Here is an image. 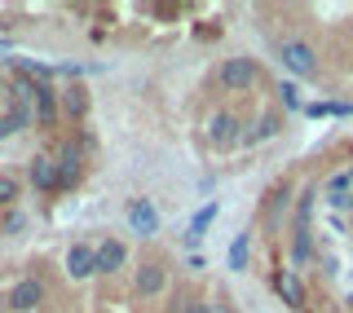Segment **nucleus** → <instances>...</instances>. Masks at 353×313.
I'll list each match as a JSON object with an SVG mask.
<instances>
[{"label": "nucleus", "instance_id": "f03ea898", "mask_svg": "<svg viewBox=\"0 0 353 313\" xmlns=\"http://www.w3.org/2000/svg\"><path fill=\"white\" fill-rule=\"evenodd\" d=\"M279 58H283V66H287L292 75H314V71H318V53L309 49L305 40H287L283 49H279Z\"/></svg>", "mask_w": 353, "mask_h": 313}, {"label": "nucleus", "instance_id": "f8f14e48", "mask_svg": "<svg viewBox=\"0 0 353 313\" xmlns=\"http://www.w3.org/2000/svg\"><path fill=\"white\" fill-rule=\"evenodd\" d=\"M309 115H349V106H340V102H314V106H309Z\"/></svg>", "mask_w": 353, "mask_h": 313}, {"label": "nucleus", "instance_id": "ddd939ff", "mask_svg": "<svg viewBox=\"0 0 353 313\" xmlns=\"http://www.w3.org/2000/svg\"><path fill=\"white\" fill-rule=\"evenodd\" d=\"M212 212H216V208H203V212H199V216H194L190 234H185V239H190V243H199V234H203V225H208V221H212Z\"/></svg>", "mask_w": 353, "mask_h": 313}, {"label": "nucleus", "instance_id": "423d86ee", "mask_svg": "<svg viewBox=\"0 0 353 313\" xmlns=\"http://www.w3.org/2000/svg\"><path fill=\"white\" fill-rule=\"evenodd\" d=\"M31 181H36L40 190H53V185H62V168L53 159H36L31 163Z\"/></svg>", "mask_w": 353, "mask_h": 313}, {"label": "nucleus", "instance_id": "9d476101", "mask_svg": "<svg viewBox=\"0 0 353 313\" xmlns=\"http://www.w3.org/2000/svg\"><path fill=\"white\" fill-rule=\"evenodd\" d=\"M248 265V234H234V248H230V270Z\"/></svg>", "mask_w": 353, "mask_h": 313}, {"label": "nucleus", "instance_id": "6e6552de", "mask_svg": "<svg viewBox=\"0 0 353 313\" xmlns=\"http://www.w3.org/2000/svg\"><path fill=\"white\" fill-rule=\"evenodd\" d=\"M208 137H212L216 146H230V141L239 137V124H234V115H212V124H208Z\"/></svg>", "mask_w": 353, "mask_h": 313}, {"label": "nucleus", "instance_id": "9b49d317", "mask_svg": "<svg viewBox=\"0 0 353 313\" xmlns=\"http://www.w3.org/2000/svg\"><path fill=\"white\" fill-rule=\"evenodd\" d=\"M75 168H80V154H75V146H66L62 150V185L75 181Z\"/></svg>", "mask_w": 353, "mask_h": 313}, {"label": "nucleus", "instance_id": "1a4fd4ad", "mask_svg": "<svg viewBox=\"0 0 353 313\" xmlns=\"http://www.w3.org/2000/svg\"><path fill=\"white\" fill-rule=\"evenodd\" d=\"M163 287V270H154V265H146V270L137 274V292H159Z\"/></svg>", "mask_w": 353, "mask_h": 313}, {"label": "nucleus", "instance_id": "dca6fc26", "mask_svg": "<svg viewBox=\"0 0 353 313\" xmlns=\"http://www.w3.org/2000/svg\"><path fill=\"white\" fill-rule=\"evenodd\" d=\"M14 194H18V185H14V181H0V203H9Z\"/></svg>", "mask_w": 353, "mask_h": 313}, {"label": "nucleus", "instance_id": "4468645a", "mask_svg": "<svg viewBox=\"0 0 353 313\" xmlns=\"http://www.w3.org/2000/svg\"><path fill=\"white\" fill-rule=\"evenodd\" d=\"M274 132H279V119H274V115H265V119H261V128L252 132V141H265V137H274Z\"/></svg>", "mask_w": 353, "mask_h": 313}, {"label": "nucleus", "instance_id": "2eb2a0df", "mask_svg": "<svg viewBox=\"0 0 353 313\" xmlns=\"http://www.w3.org/2000/svg\"><path fill=\"white\" fill-rule=\"evenodd\" d=\"M279 93H283V102H287V106H301V88H296L292 80H287V84L279 88Z\"/></svg>", "mask_w": 353, "mask_h": 313}, {"label": "nucleus", "instance_id": "0eeeda50", "mask_svg": "<svg viewBox=\"0 0 353 313\" xmlns=\"http://www.w3.org/2000/svg\"><path fill=\"white\" fill-rule=\"evenodd\" d=\"M119 265H124V243H102V248H97V274H115Z\"/></svg>", "mask_w": 353, "mask_h": 313}, {"label": "nucleus", "instance_id": "20e7f679", "mask_svg": "<svg viewBox=\"0 0 353 313\" xmlns=\"http://www.w3.org/2000/svg\"><path fill=\"white\" fill-rule=\"evenodd\" d=\"M9 305H14L18 313H31V309H40L44 305V287L36 283V278H22V283L9 292Z\"/></svg>", "mask_w": 353, "mask_h": 313}, {"label": "nucleus", "instance_id": "39448f33", "mask_svg": "<svg viewBox=\"0 0 353 313\" xmlns=\"http://www.w3.org/2000/svg\"><path fill=\"white\" fill-rule=\"evenodd\" d=\"M66 274H71V278H88V274H97V252H93V248H84V243H80V248H71V252H66Z\"/></svg>", "mask_w": 353, "mask_h": 313}, {"label": "nucleus", "instance_id": "7ed1b4c3", "mask_svg": "<svg viewBox=\"0 0 353 313\" xmlns=\"http://www.w3.org/2000/svg\"><path fill=\"white\" fill-rule=\"evenodd\" d=\"M128 225H132V234H141V239H150V234L159 230V212L150 208V199H132L128 203Z\"/></svg>", "mask_w": 353, "mask_h": 313}, {"label": "nucleus", "instance_id": "f3484780", "mask_svg": "<svg viewBox=\"0 0 353 313\" xmlns=\"http://www.w3.org/2000/svg\"><path fill=\"white\" fill-rule=\"evenodd\" d=\"M203 313H225V309H221V305H203Z\"/></svg>", "mask_w": 353, "mask_h": 313}, {"label": "nucleus", "instance_id": "f257e3e1", "mask_svg": "<svg viewBox=\"0 0 353 313\" xmlns=\"http://www.w3.org/2000/svg\"><path fill=\"white\" fill-rule=\"evenodd\" d=\"M256 62L252 58H230V62H221V88H230V93H243V88H252L256 84Z\"/></svg>", "mask_w": 353, "mask_h": 313}]
</instances>
